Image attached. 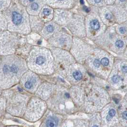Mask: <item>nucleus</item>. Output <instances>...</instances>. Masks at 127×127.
Segmentation results:
<instances>
[{
	"instance_id": "obj_3",
	"label": "nucleus",
	"mask_w": 127,
	"mask_h": 127,
	"mask_svg": "<svg viewBox=\"0 0 127 127\" xmlns=\"http://www.w3.org/2000/svg\"><path fill=\"white\" fill-rule=\"evenodd\" d=\"M85 63L92 72L107 80L114 65V57L105 50L95 48Z\"/></svg>"
},
{
	"instance_id": "obj_28",
	"label": "nucleus",
	"mask_w": 127,
	"mask_h": 127,
	"mask_svg": "<svg viewBox=\"0 0 127 127\" xmlns=\"http://www.w3.org/2000/svg\"><path fill=\"white\" fill-rule=\"evenodd\" d=\"M120 1L122 2H123L125 1V0H120Z\"/></svg>"
},
{
	"instance_id": "obj_22",
	"label": "nucleus",
	"mask_w": 127,
	"mask_h": 127,
	"mask_svg": "<svg viewBox=\"0 0 127 127\" xmlns=\"http://www.w3.org/2000/svg\"><path fill=\"white\" fill-rule=\"evenodd\" d=\"M31 7L34 10H36L38 8V5L36 3H34L32 4Z\"/></svg>"
},
{
	"instance_id": "obj_1",
	"label": "nucleus",
	"mask_w": 127,
	"mask_h": 127,
	"mask_svg": "<svg viewBox=\"0 0 127 127\" xmlns=\"http://www.w3.org/2000/svg\"><path fill=\"white\" fill-rule=\"evenodd\" d=\"M26 62L15 55L5 56L0 59V87L9 88L18 83L27 71Z\"/></svg>"
},
{
	"instance_id": "obj_19",
	"label": "nucleus",
	"mask_w": 127,
	"mask_h": 127,
	"mask_svg": "<svg viewBox=\"0 0 127 127\" xmlns=\"http://www.w3.org/2000/svg\"><path fill=\"white\" fill-rule=\"evenodd\" d=\"M4 99L2 98L0 99V115L3 112V111L4 110V108L5 107L4 106Z\"/></svg>"
},
{
	"instance_id": "obj_21",
	"label": "nucleus",
	"mask_w": 127,
	"mask_h": 127,
	"mask_svg": "<svg viewBox=\"0 0 127 127\" xmlns=\"http://www.w3.org/2000/svg\"><path fill=\"white\" fill-rule=\"evenodd\" d=\"M43 13L44 14V15L45 16H48L50 14V11L47 8H45L43 10Z\"/></svg>"
},
{
	"instance_id": "obj_24",
	"label": "nucleus",
	"mask_w": 127,
	"mask_h": 127,
	"mask_svg": "<svg viewBox=\"0 0 127 127\" xmlns=\"http://www.w3.org/2000/svg\"><path fill=\"white\" fill-rule=\"evenodd\" d=\"M105 18L108 20H110L112 19V15L111 14L107 13L105 15Z\"/></svg>"
},
{
	"instance_id": "obj_10",
	"label": "nucleus",
	"mask_w": 127,
	"mask_h": 127,
	"mask_svg": "<svg viewBox=\"0 0 127 127\" xmlns=\"http://www.w3.org/2000/svg\"><path fill=\"white\" fill-rule=\"evenodd\" d=\"M93 49L90 45L78 39L73 40L70 50L76 62L83 65Z\"/></svg>"
},
{
	"instance_id": "obj_7",
	"label": "nucleus",
	"mask_w": 127,
	"mask_h": 127,
	"mask_svg": "<svg viewBox=\"0 0 127 127\" xmlns=\"http://www.w3.org/2000/svg\"><path fill=\"white\" fill-rule=\"evenodd\" d=\"M65 77L74 86L87 83L89 79L86 68L82 64L76 62L67 67Z\"/></svg>"
},
{
	"instance_id": "obj_18",
	"label": "nucleus",
	"mask_w": 127,
	"mask_h": 127,
	"mask_svg": "<svg viewBox=\"0 0 127 127\" xmlns=\"http://www.w3.org/2000/svg\"><path fill=\"white\" fill-rule=\"evenodd\" d=\"M89 25L90 28L94 31L99 30L100 28V23L97 19H94L90 21Z\"/></svg>"
},
{
	"instance_id": "obj_13",
	"label": "nucleus",
	"mask_w": 127,
	"mask_h": 127,
	"mask_svg": "<svg viewBox=\"0 0 127 127\" xmlns=\"http://www.w3.org/2000/svg\"><path fill=\"white\" fill-rule=\"evenodd\" d=\"M41 79L37 74L32 71H27L21 78V83L28 92L35 93L41 85Z\"/></svg>"
},
{
	"instance_id": "obj_17",
	"label": "nucleus",
	"mask_w": 127,
	"mask_h": 127,
	"mask_svg": "<svg viewBox=\"0 0 127 127\" xmlns=\"http://www.w3.org/2000/svg\"><path fill=\"white\" fill-rule=\"evenodd\" d=\"M12 22L15 25H19L22 22L23 17L21 14L16 12H13L12 13Z\"/></svg>"
},
{
	"instance_id": "obj_11",
	"label": "nucleus",
	"mask_w": 127,
	"mask_h": 127,
	"mask_svg": "<svg viewBox=\"0 0 127 127\" xmlns=\"http://www.w3.org/2000/svg\"><path fill=\"white\" fill-rule=\"evenodd\" d=\"M28 100L29 98L24 95L16 93L12 95L7 101L8 111L14 115L22 116L25 112Z\"/></svg>"
},
{
	"instance_id": "obj_12",
	"label": "nucleus",
	"mask_w": 127,
	"mask_h": 127,
	"mask_svg": "<svg viewBox=\"0 0 127 127\" xmlns=\"http://www.w3.org/2000/svg\"><path fill=\"white\" fill-rule=\"evenodd\" d=\"M101 111V120L103 126L113 127L119 123L118 110L113 103H108Z\"/></svg>"
},
{
	"instance_id": "obj_29",
	"label": "nucleus",
	"mask_w": 127,
	"mask_h": 127,
	"mask_svg": "<svg viewBox=\"0 0 127 127\" xmlns=\"http://www.w3.org/2000/svg\"><path fill=\"white\" fill-rule=\"evenodd\" d=\"M29 1H30V2H33V1H34V0H29Z\"/></svg>"
},
{
	"instance_id": "obj_20",
	"label": "nucleus",
	"mask_w": 127,
	"mask_h": 127,
	"mask_svg": "<svg viewBox=\"0 0 127 127\" xmlns=\"http://www.w3.org/2000/svg\"><path fill=\"white\" fill-rule=\"evenodd\" d=\"M54 27L52 25H48L46 27V31L48 33H52L54 31Z\"/></svg>"
},
{
	"instance_id": "obj_9",
	"label": "nucleus",
	"mask_w": 127,
	"mask_h": 127,
	"mask_svg": "<svg viewBox=\"0 0 127 127\" xmlns=\"http://www.w3.org/2000/svg\"><path fill=\"white\" fill-rule=\"evenodd\" d=\"M47 105L45 101L38 97H33L28 102L24 117L30 121H36L40 119L45 113Z\"/></svg>"
},
{
	"instance_id": "obj_15",
	"label": "nucleus",
	"mask_w": 127,
	"mask_h": 127,
	"mask_svg": "<svg viewBox=\"0 0 127 127\" xmlns=\"http://www.w3.org/2000/svg\"><path fill=\"white\" fill-rule=\"evenodd\" d=\"M63 117L61 115L52 111H49L44 116L42 123L43 127H54L62 125Z\"/></svg>"
},
{
	"instance_id": "obj_16",
	"label": "nucleus",
	"mask_w": 127,
	"mask_h": 127,
	"mask_svg": "<svg viewBox=\"0 0 127 127\" xmlns=\"http://www.w3.org/2000/svg\"><path fill=\"white\" fill-rule=\"evenodd\" d=\"M72 41L70 37L67 36H57L51 38L49 40V43L53 47L56 48L69 50L72 45Z\"/></svg>"
},
{
	"instance_id": "obj_6",
	"label": "nucleus",
	"mask_w": 127,
	"mask_h": 127,
	"mask_svg": "<svg viewBox=\"0 0 127 127\" xmlns=\"http://www.w3.org/2000/svg\"><path fill=\"white\" fill-rule=\"evenodd\" d=\"M51 51L54 61L55 71L65 76L67 67L76 63L75 60L68 50L54 47Z\"/></svg>"
},
{
	"instance_id": "obj_23",
	"label": "nucleus",
	"mask_w": 127,
	"mask_h": 127,
	"mask_svg": "<svg viewBox=\"0 0 127 127\" xmlns=\"http://www.w3.org/2000/svg\"><path fill=\"white\" fill-rule=\"evenodd\" d=\"M119 32L121 34H124L125 33V32H126V28L124 27H120L119 28Z\"/></svg>"
},
{
	"instance_id": "obj_2",
	"label": "nucleus",
	"mask_w": 127,
	"mask_h": 127,
	"mask_svg": "<svg viewBox=\"0 0 127 127\" xmlns=\"http://www.w3.org/2000/svg\"><path fill=\"white\" fill-rule=\"evenodd\" d=\"M26 64L30 70L37 75H50L55 72L51 51L45 47H33L30 52Z\"/></svg>"
},
{
	"instance_id": "obj_14",
	"label": "nucleus",
	"mask_w": 127,
	"mask_h": 127,
	"mask_svg": "<svg viewBox=\"0 0 127 127\" xmlns=\"http://www.w3.org/2000/svg\"><path fill=\"white\" fill-rule=\"evenodd\" d=\"M71 98L76 108L83 107L84 99V89L79 86L72 87L69 91Z\"/></svg>"
},
{
	"instance_id": "obj_5",
	"label": "nucleus",
	"mask_w": 127,
	"mask_h": 127,
	"mask_svg": "<svg viewBox=\"0 0 127 127\" xmlns=\"http://www.w3.org/2000/svg\"><path fill=\"white\" fill-rule=\"evenodd\" d=\"M110 102L108 93L102 87L89 86L84 90L83 107L87 113H95L100 111Z\"/></svg>"
},
{
	"instance_id": "obj_26",
	"label": "nucleus",
	"mask_w": 127,
	"mask_h": 127,
	"mask_svg": "<svg viewBox=\"0 0 127 127\" xmlns=\"http://www.w3.org/2000/svg\"><path fill=\"white\" fill-rule=\"evenodd\" d=\"M101 0H95V2L97 4H98L99 3L101 2Z\"/></svg>"
},
{
	"instance_id": "obj_4",
	"label": "nucleus",
	"mask_w": 127,
	"mask_h": 127,
	"mask_svg": "<svg viewBox=\"0 0 127 127\" xmlns=\"http://www.w3.org/2000/svg\"><path fill=\"white\" fill-rule=\"evenodd\" d=\"M45 102L52 111L60 115L71 113L76 108L67 89L60 86H55Z\"/></svg>"
},
{
	"instance_id": "obj_8",
	"label": "nucleus",
	"mask_w": 127,
	"mask_h": 127,
	"mask_svg": "<svg viewBox=\"0 0 127 127\" xmlns=\"http://www.w3.org/2000/svg\"><path fill=\"white\" fill-rule=\"evenodd\" d=\"M127 63L124 60H119L114 63L107 80L111 86L118 88L127 82Z\"/></svg>"
},
{
	"instance_id": "obj_25",
	"label": "nucleus",
	"mask_w": 127,
	"mask_h": 127,
	"mask_svg": "<svg viewBox=\"0 0 127 127\" xmlns=\"http://www.w3.org/2000/svg\"><path fill=\"white\" fill-rule=\"evenodd\" d=\"M84 9L85 10V11H86V12H89V9L87 8V7H84Z\"/></svg>"
},
{
	"instance_id": "obj_27",
	"label": "nucleus",
	"mask_w": 127,
	"mask_h": 127,
	"mask_svg": "<svg viewBox=\"0 0 127 127\" xmlns=\"http://www.w3.org/2000/svg\"><path fill=\"white\" fill-rule=\"evenodd\" d=\"M80 4H84V2L83 0H80Z\"/></svg>"
},
{
	"instance_id": "obj_30",
	"label": "nucleus",
	"mask_w": 127,
	"mask_h": 127,
	"mask_svg": "<svg viewBox=\"0 0 127 127\" xmlns=\"http://www.w3.org/2000/svg\"><path fill=\"white\" fill-rule=\"evenodd\" d=\"M0 93H1V90H0Z\"/></svg>"
}]
</instances>
